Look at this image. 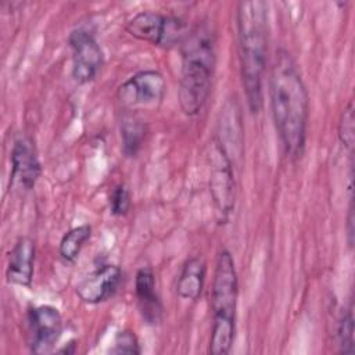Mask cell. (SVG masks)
<instances>
[{
    "mask_svg": "<svg viewBox=\"0 0 355 355\" xmlns=\"http://www.w3.org/2000/svg\"><path fill=\"white\" fill-rule=\"evenodd\" d=\"M166 93V82L161 72L155 69H143L128 78L116 90L121 105L136 112L157 107Z\"/></svg>",
    "mask_w": 355,
    "mask_h": 355,
    "instance_id": "7",
    "label": "cell"
},
{
    "mask_svg": "<svg viewBox=\"0 0 355 355\" xmlns=\"http://www.w3.org/2000/svg\"><path fill=\"white\" fill-rule=\"evenodd\" d=\"M111 354H140V345L135 333L129 330L119 331L114 338V345L110 349Z\"/></svg>",
    "mask_w": 355,
    "mask_h": 355,
    "instance_id": "20",
    "label": "cell"
},
{
    "mask_svg": "<svg viewBox=\"0 0 355 355\" xmlns=\"http://www.w3.org/2000/svg\"><path fill=\"white\" fill-rule=\"evenodd\" d=\"M270 107L284 153L295 159L306 140L309 100L298 67L288 51L276 50L269 78Z\"/></svg>",
    "mask_w": 355,
    "mask_h": 355,
    "instance_id": "1",
    "label": "cell"
},
{
    "mask_svg": "<svg viewBox=\"0 0 355 355\" xmlns=\"http://www.w3.org/2000/svg\"><path fill=\"white\" fill-rule=\"evenodd\" d=\"M182 68L179 80V105L189 115H197L211 93L216 67V33L209 21H201L189 29L180 43Z\"/></svg>",
    "mask_w": 355,
    "mask_h": 355,
    "instance_id": "2",
    "label": "cell"
},
{
    "mask_svg": "<svg viewBox=\"0 0 355 355\" xmlns=\"http://www.w3.org/2000/svg\"><path fill=\"white\" fill-rule=\"evenodd\" d=\"M125 28L130 36L164 49L180 46L189 32L180 18L151 10L135 14Z\"/></svg>",
    "mask_w": 355,
    "mask_h": 355,
    "instance_id": "6",
    "label": "cell"
},
{
    "mask_svg": "<svg viewBox=\"0 0 355 355\" xmlns=\"http://www.w3.org/2000/svg\"><path fill=\"white\" fill-rule=\"evenodd\" d=\"M64 329L60 311L51 305H39L28 311L26 338L33 354L51 352Z\"/></svg>",
    "mask_w": 355,
    "mask_h": 355,
    "instance_id": "8",
    "label": "cell"
},
{
    "mask_svg": "<svg viewBox=\"0 0 355 355\" xmlns=\"http://www.w3.org/2000/svg\"><path fill=\"white\" fill-rule=\"evenodd\" d=\"M122 151L126 157H136L146 139V123L135 114L126 111L121 119Z\"/></svg>",
    "mask_w": 355,
    "mask_h": 355,
    "instance_id": "15",
    "label": "cell"
},
{
    "mask_svg": "<svg viewBox=\"0 0 355 355\" xmlns=\"http://www.w3.org/2000/svg\"><path fill=\"white\" fill-rule=\"evenodd\" d=\"M337 338L343 354H354V313L352 305L344 312L337 327Z\"/></svg>",
    "mask_w": 355,
    "mask_h": 355,
    "instance_id": "17",
    "label": "cell"
},
{
    "mask_svg": "<svg viewBox=\"0 0 355 355\" xmlns=\"http://www.w3.org/2000/svg\"><path fill=\"white\" fill-rule=\"evenodd\" d=\"M121 268L114 263H107L97 268L83 280H80L76 286V294L83 302L96 305L114 297L121 286Z\"/></svg>",
    "mask_w": 355,
    "mask_h": 355,
    "instance_id": "11",
    "label": "cell"
},
{
    "mask_svg": "<svg viewBox=\"0 0 355 355\" xmlns=\"http://www.w3.org/2000/svg\"><path fill=\"white\" fill-rule=\"evenodd\" d=\"M90 236H92L90 225H80V226H76V227H72L71 230H68L62 236L60 245H58V251H60V255L62 257V259L73 263L76 261V258L79 257L80 250L83 248L86 241L90 239Z\"/></svg>",
    "mask_w": 355,
    "mask_h": 355,
    "instance_id": "16",
    "label": "cell"
},
{
    "mask_svg": "<svg viewBox=\"0 0 355 355\" xmlns=\"http://www.w3.org/2000/svg\"><path fill=\"white\" fill-rule=\"evenodd\" d=\"M135 294L143 320L155 326L162 320V302L157 293L155 275L150 266H143L136 272L135 277Z\"/></svg>",
    "mask_w": 355,
    "mask_h": 355,
    "instance_id": "12",
    "label": "cell"
},
{
    "mask_svg": "<svg viewBox=\"0 0 355 355\" xmlns=\"http://www.w3.org/2000/svg\"><path fill=\"white\" fill-rule=\"evenodd\" d=\"M205 282V262L201 257L189 258L179 273L176 293L183 300L196 301L200 298Z\"/></svg>",
    "mask_w": 355,
    "mask_h": 355,
    "instance_id": "14",
    "label": "cell"
},
{
    "mask_svg": "<svg viewBox=\"0 0 355 355\" xmlns=\"http://www.w3.org/2000/svg\"><path fill=\"white\" fill-rule=\"evenodd\" d=\"M130 208V191L129 189L121 183L114 187L110 196V209L115 216H123L128 214Z\"/></svg>",
    "mask_w": 355,
    "mask_h": 355,
    "instance_id": "19",
    "label": "cell"
},
{
    "mask_svg": "<svg viewBox=\"0 0 355 355\" xmlns=\"http://www.w3.org/2000/svg\"><path fill=\"white\" fill-rule=\"evenodd\" d=\"M68 44L72 51V78L78 83L94 79L104 64V54L93 33L76 28L68 35Z\"/></svg>",
    "mask_w": 355,
    "mask_h": 355,
    "instance_id": "9",
    "label": "cell"
},
{
    "mask_svg": "<svg viewBox=\"0 0 355 355\" xmlns=\"http://www.w3.org/2000/svg\"><path fill=\"white\" fill-rule=\"evenodd\" d=\"M237 36L241 82L251 112L262 107V80L268 54V7L265 1L237 4Z\"/></svg>",
    "mask_w": 355,
    "mask_h": 355,
    "instance_id": "3",
    "label": "cell"
},
{
    "mask_svg": "<svg viewBox=\"0 0 355 355\" xmlns=\"http://www.w3.org/2000/svg\"><path fill=\"white\" fill-rule=\"evenodd\" d=\"M207 162L209 172V191L215 214L219 222H227L234 209L236 198L233 159L216 137L209 143Z\"/></svg>",
    "mask_w": 355,
    "mask_h": 355,
    "instance_id": "5",
    "label": "cell"
},
{
    "mask_svg": "<svg viewBox=\"0 0 355 355\" xmlns=\"http://www.w3.org/2000/svg\"><path fill=\"white\" fill-rule=\"evenodd\" d=\"M11 184H18L24 190L35 187L42 173L40 161L33 140L29 136L19 135L11 148Z\"/></svg>",
    "mask_w": 355,
    "mask_h": 355,
    "instance_id": "10",
    "label": "cell"
},
{
    "mask_svg": "<svg viewBox=\"0 0 355 355\" xmlns=\"http://www.w3.org/2000/svg\"><path fill=\"white\" fill-rule=\"evenodd\" d=\"M355 116H354V103L349 101L347 107L343 110L340 122H338V137L344 147H347L349 151L354 148V140H355Z\"/></svg>",
    "mask_w": 355,
    "mask_h": 355,
    "instance_id": "18",
    "label": "cell"
},
{
    "mask_svg": "<svg viewBox=\"0 0 355 355\" xmlns=\"http://www.w3.org/2000/svg\"><path fill=\"white\" fill-rule=\"evenodd\" d=\"M35 243L29 237H19L8 254L6 277L8 283L31 287L35 265Z\"/></svg>",
    "mask_w": 355,
    "mask_h": 355,
    "instance_id": "13",
    "label": "cell"
},
{
    "mask_svg": "<svg viewBox=\"0 0 355 355\" xmlns=\"http://www.w3.org/2000/svg\"><path fill=\"white\" fill-rule=\"evenodd\" d=\"M239 297V279L234 259L227 250H222L214 272L211 309L212 330L209 352L214 355L229 354L236 333V311Z\"/></svg>",
    "mask_w": 355,
    "mask_h": 355,
    "instance_id": "4",
    "label": "cell"
}]
</instances>
